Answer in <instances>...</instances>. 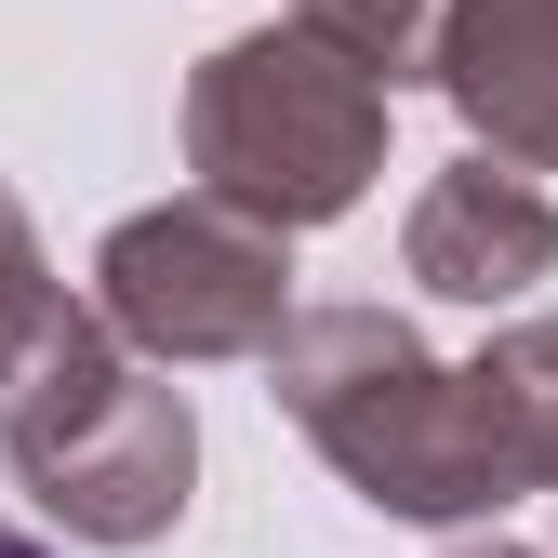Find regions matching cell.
I'll use <instances>...</instances> for the list:
<instances>
[{"label": "cell", "mask_w": 558, "mask_h": 558, "mask_svg": "<svg viewBox=\"0 0 558 558\" xmlns=\"http://www.w3.org/2000/svg\"><path fill=\"white\" fill-rule=\"evenodd\" d=\"M465 558H519V545H465Z\"/></svg>", "instance_id": "8fae6325"}, {"label": "cell", "mask_w": 558, "mask_h": 558, "mask_svg": "<svg viewBox=\"0 0 558 558\" xmlns=\"http://www.w3.org/2000/svg\"><path fill=\"white\" fill-rule=\"evenodd\" d=\"M426 81L465 107L478 147L558 173V0H452Z\"/></svg>", "instance_id": "8992f818"}, {"label": "cell", "mask_w": 558, "mask_h": 558, "mask_svg": "<svg viewBox=\"0 0 558 558\" xmlns=\"http://www.w3.org/2000/svg\"><path fill=\"white\" fill-rule=\"evenodd\" d=\"M545 266H558V214H545L532 160L478 147V160H452L426 199H412V279H426V293L506 306V293H532Z\"/></svg>", "instance_id": "5b68a950"}, {"label": "cell", "mask_w": 558, "mask_h": 558, "mask_svg": "<svg viewBox=\"0 0 558 558\" xmlns=\"http://www.w3.org/2000/svg\"><path fill=\"white\" fill-rule=\"evenodd\" d=\"M0 452H14V478L81 545H160L173 506H186L199 426H186V399L147 360H120V319L66 306L40 332V360L0 386Z\"/></svg>", "instance_id": "7a4b0ae2"}, {"label": "cell", "mask_w": 558, "mask_h": 558, "mask_svg": "<svg viewBox=\"0 0 558 558\" xmlns=\"http://www.w3.org/2000/svg\"><path fill=\"white\" fill-rule=\"evenodd\" d=\"M279 240L240 214V199H173V214H133L107 253H94V293L120 319V345H147V360H266L279 332H293V266Z\"/></svg>", "instance_id": "277c9868"}, {"label": "cell", "mask_w": 558, "mask_h": 558, "mask_svg": "<svg viewBox=\"0 0 558 558\" xmlns=\"http://www.w3.org/2000/svg\"><path fill=\"white\" fill-rule=\"evenodd\" d=\"M439 14H452V0H306V27H319L332 53H360L373 81L439 66Z\"/></svg>", "instance_id": "ba28073f"}, {"label": "cell", "mask_w": 558, "mask_h": 558, "mask_svg": "<svg viewBox=\"0 0 558 558\" xmlns=\"http://www.w3.org/2000/svg\"><path fill=\"white\" fill-rule=\"evenodd\" d=\"M186 160L214 199H240L266 227H332L386 173V81L360 53H332L319 27L227 40L186 81Z\"/></svg>", "instance_id": "3957f363"}, {"label": "cell", "mask_w": 558, "mask_h": 558, "mask_svg": "<svg viewBox=\"0 0 558 558\" xmlns=\"http://www.w3.org/2000/svg\"><path fill=\"white\" fill-rule=\"evenodd\" d=\"M266 360H279L293 426L360 478V506H386V519H493L519 493L493 426H478V386L439 373L426 345H412V319H386V306H306Z\"/></svg>", "instance_id": "6da1fadb"}, {"label": "cell", "mask_w": 558, "mask_h": 558, "mask_svg": "<svg viewBox=\"0 0 558 558\" xmlns=\"http://www.w3.org/2000/svg\"><path fill=\"white\" fill-rule=\"evenodd\" d=\"M465 386H478V426H493L506 478H519V493H558V319L493 332Z\"/></svg>", "instance_id": "52a82bcc"}, {"label": "cell", "mask_w": 558, "mask_h": 558, "mask_svg": "<svg viewBox=\"0 0 558 558\" xmlns=\"http://www.w3.org/2000/svg\"><path fill=\"white\" fill-rule=\"evenodd\" d=\"M0 558H53V545H40V532H14V519H0Z\"/></svg>", "instance_id": "30bf717a"}, {"label": "cell", "mask_w": 558, "mask_h": 558, "mask_svg": "<svg viewBox=\"0 0 558 558\" xmlns=\"http://www.w3.org/2000/svg\"><path fill=\"white\" fill-rule=\"evenodd\" d=\"M53 319H66V293H53V266H40L27 214H14V186H0V386L40 360V332H53Z\"/></svg>", "instance_id": "9c48e42d"}]
</instances>
